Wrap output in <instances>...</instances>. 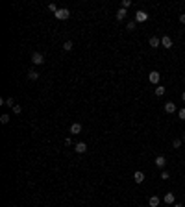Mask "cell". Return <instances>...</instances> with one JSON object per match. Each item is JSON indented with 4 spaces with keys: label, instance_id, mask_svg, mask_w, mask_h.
<instances>
[{
    "label": "cell",
    "instance_id": "obj_6",
    "mask_svg": "<svg viewBox=\"0 0 185 207\" xmlns=\"http://www.w3.org/2000/svg\"><path fill=\"white\" fill-rule=\"evenodd\" d=\"M161 46L163 48H172V39H170L168 35H163L161 37Z\"/></svg>",
    "mask_w": 185,
    "mask_h": 207
},
{
    "label": "cell",
    "instance_id": "obj_21",
    "mask_svg": "<svg viewBox=\"0 0 185 207\" xmlns=\"http://www.w3.org/2000/svg\"><path fill=\"white\" fill-rule=\"evenodd\" d=\"M178 116H180L181 120H185V107H181L180 111H178Z\"/></svg>",
    "mask_w": 185,
    "mask_h": 207
},
{
    "label": "cell",
    "instance_id": "obj_9",
    "mask_svg": "<svg viewBox=\"0 0 185 207\" xmlns=\"http://www.w3.org/2000/svg\"><path fill=\"white\" fill-rule=\"evenodd\" d=\"M148 45L152 46V48H159V45H161V41H159V37H150V41H148Z\"/></svg>",
    "mask_w": 185,
    "mask_h": 207
},
{
    "label": "cell",
    "instance_id": "obj_12",
    "mask_svg": "<svg viewBox=\"0 0 185 207\" xmlns=\"http://www.w3.org/2000/svg\"><path fill=\"white\" fill-rule=\"evenodd\" d=\"M163 202H165L167 205H172L174 203V194H172V192H167L165 198H163Z\"/></svg>",
    "mask_w": 185,
    "mask_h": 207
},
{
    "label": "cell",
    "instance_id": "obj_3",
    "mask_svg": "<svg viewBox=\"0 0 185 207\" xmlns=\"http://www.w3.org/2000/svg\"><path fill=\"white\" fill-rule=\"evenodd\" d=\"M32 63H33V65H43V63H45V58H43V54H39V52H33V54H32Z\"/></svg>",
    "mask_w": 185,
    "mask_h": 207
},
{
    "label": "cell",
    "instance_id": "obj_19",
    "mask_svg": "<svg viewBox=\"0 0 185 207\" xmlns=\"http://www.w3.org/2000/svg\"><path fill=\"white\" fill-rule=\"evenodd\" d=\"M0 122H2V124H8V122H9V115H2V116H0Z\"/></svg>",
    "mask_w": 185,
    "mask_h": 207
},
{
    "label": "cell",
    "instance_id": "obj_20",
    "mask_svg": "<svg viewBox=\"0 0 185 207\" xmlns=\"http://www.w3.org/2000/svg\"><path fill=\"white\" fill-rule=\"evenodd\" d=\"M172 146H174V148H180V146H181V139H174V141H172Z\"/></svg>",
    "mask_w": 185,
    "mask_h": 207
},
{
    "label": "cell",
    "instance_id": "obj_29",
    "mask_svg": "<svg viewBox=\"0 0 185 207\" xmlns=\"http://www.w3.org/2000/svg\"><path fill=\"white\" fill-rule=\"evenodd\" d=\"M181 100H183V102H185V93H183V94H181Z\"/></svg>",
    "mask_w": 185,
    "mask_h": 207
},
{
    "label": "cell",
    "instance_id": "obj_7",
    "mask_svg": "<svg viewBox=\"0 0 185 207\" xmlns=\"http://www.w3.org/2000/svg\"><path fill=\"white\" fill-rule=\"evenodd\" d=\"M154 163H155V167H157V168H163V167L167 165V159H165V155H157Z\"/></svg>",
    "mask_w": 185,
    "mask_h": 207
},
{
    "label": "cell",
    "instance_id": "obj_18",
    "mask_svg": "<svg viewBox=\"0 0 185 207\" xmlns=\"http://www.w3.org/2000/svg\"><path fill=\"white\" fill-rule=\"evenodd\" d=\"M135 20H130V22H128V26H126V30H130V32H132V30H135Z\"/></svg>",
    "mask_w": 185,
    "mask_h": 207
},
{
    "label": "cell",
    "instance_id": "obj_16",
    "mask_svg": "<svg viewBox=\"0 0 185 207\" xmlns=\"http://www.w3.org/2000/svg\"><path fill=\"white\" fill-rule=\"evenodd\" d=\"M117 19H119V20H122V19H126V9H124V8H120V9L117 11Z\"/></svg>",
    "mask_w": 185,
    "mask_h": 207
},
{
    "label": "cell",
    "instance_id": "obj_30",
    "mask_svg": "<svg viewBox=\"0 0 185 207\" xmlns=\"http://www.w3.org/2000/svg\"><path fill=\"white\" fill-rule=\"evenodd\" d=\"M183 141H185V133H183Z\"/></svg>",
    "mask_w": 185,
    "mask_h": 207
},
{
    "label": "cell",
    "instance_id": "obj_10",
    "mask_svg": "<svg viewBox=\"0 0 185 207\" xmlns=\"http://www.w3.org/2000/svg\"><path fill=\"white\" fill-rule=\"evenodd\" d=\"M74 150H76L78 154H85V152H87V144L85 142H78L76 146H74Z\"/></svg>",
    "mask_w": 185,
    "mask_h": 207
},
{
    "label": "cell",
    "instance_id": "obj_17",
    "mask_svg": "<svg viewBox=\"0 0 185 207\" xmlns=\"http://www.w3.org/2000/svg\"><path fill=\"white\" fill-rule=\"evenodd\" d=\"M72 41H67V43H63V50H67V52H71L72 50Z\"/></svg>",
    "mask_w": 185,
    "mask_h": 207
},
{
    "label": "cell",
    "instance_id": "obj_28",
    "mask_svg": "<svg viewBox=\"0 0 185 207\" xmlns=\"http://www.w3.org/2000/svg\"><path fill=\"white\" fill-rule=\"evenodd\" d=\"M174 207H183V205H181V203H176V205H174Z\"/></svg>",
    "mask_w": 185,
    "mask_h": 207
},
{
    "label": "cell",
    "instance_id": "obj_11",
    "mask_svg": "<svg viewBox=\"0 0 185 207\" xmlns=\"http://www.w3.org/2000/svg\"><path fill=\"white\" fill-rule=\"evenodd\" d=\"M133 179H135V183H143V181H145V174H143L141 170H137L133 174Z\"/></svg>",
    "mask_w": 185,
    "mask_h": 207
},
{
    "label": "cell",
    "instance_id": "obj_27",
    "mask_svg": "<svg viewBox=\"0 0 185 207\" xmlns=\"http://www.w3.org/2000/svg\"><path fill=\"white\" fill-rule=\"evenodd\" d=\"M180 22H181V24H185V15H180Z\"/></svg>",
    "mask_w": 185,
    "mask_h": 207
},
{
    "label": "cell",
    "instance_id": "obj_14",
    "mask_svg": "<svg viewBox=\"0 0 185 207\" xmlns=\"http://www.w3.org/2000/svg\"><path fill=\"white\" fill-rule=\"evenodd\" d=\"M28 78L30 80H39V72L35 70V68H30V70H28Z\"/></svg>",
    "mask_w": 185,
    "mask_h": 207
},
{
    "label": "cell",
    "instance_id": "obj_24",
    "mask_svg": "<svg viewBox=\"0 0 185 207\" xmlns=\"http://www.w3.org/2000/svg\"><path fill=\"white\" fill-rule=\"evenodd\" d=\"M130 6H132V2H130V0H122V8H124V9H128Z\"/></svg>",
    "mask_w": 185,
    "mask_h": 207
},
{
    "label": "cell",
    "instance_id": "obj_13",
    "mask_svg": "<svg viewBox=\"0 0 185 207\" xmlns=\"http://www.w3.org/2000/svg\"><path fill=\"white\" fill-rule=\"evenodd\" d=\"M148 203H150V207H157L159 205V196H150Z\"/></svg>",
    "mask_w": 185,
    "mask_h": 207
},
{
    "label": "cell",
    "instance_id": "obj_5",
    "mask_svg": "<svg viewBox=\"0 0 185 207\" xmlns=\"http://www.w3.org/2000/svg\"><path fill=\"white\" fill-rule=\"evenodd\" d=\"M165 113H168V115L176 113V104L174 102H165Z\"/></svg>",
    "mask_w": 185,
    "mask_h": 207
},
{
    "label": "cell",
    "instance_id": "obj_22",
    "mask_svg": "<svg viewBox=\"0 0 185 207\" xmlns=\"http://www.w3.org/2000/svg\"><path fill=\"white\" fill-rule=\"evenodd\" d=\"M6 106H17V104H15V100H13V98H6Z\"/></svg>",
    "mask_w": 185,
    "mask_h": 207
},
{
    "label": "cell",
    "instance_id": "obj_15",
    "mask_svg": "<svg viewBox=\"0 0 185 207\" xmlns=\"http://www.w3.org/2000/svg\"><path fill=\"white\" fill-rule=\"evenodd\" d=\"M154 93H155V96H163V94H165V87H163V85H157Z\"/></svg>",
    "mask_w": 185,
    "mask_h": 207
},
{
    "label": "cell",
    "instance_id": "obj_2",
    "mask_svg": "<svg viewBox=\"0 0 185 207\" xmlns=\"http://www.w3.org/2000/svg\"><path fill=\"white\" fill-rule=\"evenodd\" d=\"M148 80H150V83H154V85H159V80H161V74L157 72V70H152L148 74Z\"/></svg>",
    "mask_w": 185,
    "mask_h": 207
},
{
    "label": "cell",
    "instance_id": "obj_8",
    "mask_svg": "<svg viewBox=\"0 0 185 207\" xmlns=\"http://www.w3.org/2000/svg\"><path fill=\"white\" fill-rule=\"evenodd\" d=\"M71 133H72V135H78V133H81V124H80V122H74V124H71Z\"/></svg>",
    "mask_w": 185,
    "mask_h": 207
},
{
    "label": "cell",
    "instance_id": "obj_23",
    "mask_svg": "<svg viewBox=\"0 0 185 207\" xmlns=\"http://www.w3.org/2000/svg\"><path fill=\"white\" fill-rule=\"evenodd\" d=\"M20 111H22V107H20V106H13V113H15V115H20Z\"/></svg>",
    "mask_w": 185,
    "mask_h": 207
},
{
    "label": "cell",
    "instance_id": "obj_25",
    "mask_svg": "<svg viewBox=\"0 0 185 207\" xmlns=\"http://www.w3.org/2000/svg\"><path fill=\"white\" fill-rule=\"evenodd\" d=\"M168 178H170V174H168L167 170H163V172H161V179H168Z\"/></svg>",
    "mask_w": 185,
    "mask_h": 207
},
{
    "label": "cell",
    "instance_id": "obj_4",
    "mask_svg": "<svg viewBox=\"0 0 185 207\" xmlns=\"http://www.w3.org/2000/svg\"><path fill=\"white\" fill-rule=\"evenodd\" d=\"M148 20V13L146 11H143V9H139L135 13V22H146Z\"/></svg>",
    "mask_w": 185,
    "mask_h": 207
},
{
    "label": "cell",
    "instance_id": "obj_1",
    "mask_svg": "<svg viewBox=\"0 0 185 207\" xmlns=\"http://www.w3.org/2000/svg\"><path fill=\"white\" fill-rule=\"evenodd\" d=\"M54 15H56V19H58V20H67L68 17H71V11H68L67 8H59L56 13H54Z\"/></svg>",
    "mask_w": 185,
    "mask_h": 207
},
{
    "label": "cell",
    "instance_id": "obj_26",
    "mask_svg": "<svg viewBox=\"0 0 185 207\" xmlns=\"http://www.w3.org/2000/svg\"><path fill=\"white\" fill-rule=\"evenodd\" d=\"M48 9H50V11H54V13H56V11H58L59 8H56V4H48Z\"/></svg>",
    "mask_w": 185,
    "mask_h": 207
}]
</instances>
